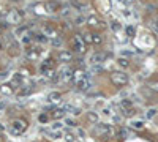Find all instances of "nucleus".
<instances>
[{"label":"nucleus","mask_w":158,"mask_h":142,"mask_svg":"<svg viewBox=\"0 0 158 142\" xmlns=\"http://www.w3.org/2000/svg\"><path fill=\"white\" fill-rule=\"evenodd\" d=\"M27 126H29V123H27V120L24 118H16L13 123H11V126H10V133L14 136H19L22 134V133L27 129Z\"/></svg>","instance_id":"1"},{"label":"nucleus","mask_w":158,"mask_h":142,"mask_svg":"<svg viewBox=\"0 0 158 142\" xmlns=\"http://www.w3.org/2000/svg\"><path fill=\"white\" fill-rule=\"evenodd\" d=\"M128 74L125 73H120V71H116L111 74V82H112L114 85H117V87H123V85L128 84Z\"/></svg>","instance_id":"2"},{"label":"nucleus","mask_w":158,"mask_h":142,"mask_svg":"<svg viewBox=\"0 0 158 142\" xmlns=\"http://www.w3.org/2000/svg\"><path fill=\"white\" fill-rule=\"evenodd\" d=\"M71 47L74 51H78V52H82L86 49V43L84 40L81 38V35H76V36H73V41H71Z\"/></svg>","instance_id":"3"},{"label":"nucleus","mask_w":158,"mask_h":142,"mask_svg":"<svg viewBox=\"0 0 158 142\" xmlns=\"http://www.w3.org/2000/svg\"><path fill=\"white\" fill-rule=\"evenodd\" d=\"M97 133L98 134H103V136H111L114 134V129L111 125H108V123H97Z\"/></svg>","instance_id":"4"},{"label":"nucleus","mask_w":158,"mask_h":142,"mask_svg":"<svg viewBox=\"0 0 158 142\" xmlns=\"http://www.w3.org/2000/svg\"><path fill=\"white\" fill-rule=\"evenodd\" d=\"M6 19L10 21V24H19V22H21V13L16 11V9H13V11L8 13Z\"/></svg>","instance_id":"5"},{"label":"nucleus","mask_w":158,"mask_h":142,"mask_svg":"<svg viewBox=\"0 0 158 142\" xmlns=\"http://www.w3.org/2000/svg\"><path fill=\"white\" fill-rule=\"evenodd\" d=\"M60 8L59 2H55V0H48V2L44 3V9L48 13H54V11H57V9Z\"/></svg>","instance_id":"6"},{"label":"nucleus","mask_w":158,"mask_h":142,"mask_svg":"<svg viewBox=\"0 0 158 142\" xmlns=\"http://www.w3.org/2000/svg\"><path fill=\"white\" fill-rule=\"evenodd\" d=\"M71 59H73V52H70V51H62V52L59 54V60L63 62V63L71 62Z\"/></svg>","instance_id":"7"},{"label":"nucleus","mask_w":158,"mask_h":142,"mask_svg":"<svg viewBox=\"0 0 158 142\" xmlns=\"http://www.w3.org/2000/svg\"><path fill=\"white\" fill-rule=\"evenodd\" d=\"M86 118H87L89 123H92V125H97L98 123V112H87Z\"/></svg>","instance_id":"8"},{"label":"nucleus","mask_w":158,"mask_h":142,"mask_svg":"<svg viewBox=\"0 0 158 142\" xmlns=\"http://www.w3.org/2000/svg\"><path fill=\"white\" fill-rule=\"evenodd\" d=\"M105 57H106L105 52H95L94 57H92V62L94 63H101V62H105Z\"/></svg>","instance_id":"9"},{"label":"nucleus","mask_w":158,"mask_h":142,"mask_svg":"<svg viewBox=\"0 0 158 142\" xmlns=\"http://www.w3.org/2000/svg\"><path fill=\"white\" fill-rule=\"evenodd\" d=\"M78 87H79V90L86 92V90H89V89L92 87V82H90L89 79H84V81H81V82L78 84Z\"/></svg>","instance_id":"10"},{"label":"nucleus","mask_w":158,"mask_h":142,"mask_svg":"<svg viewBox=\"0 0 158 142\" xmlns=\"http://www.w3.org/2000/svg\"><path fill=\"white\" fill-rule=\"evenodd\" d=\"M84 79H86V73H82V71H76L73 74V81L76 84H79L81 81H84Z\"/></svg>","instance_id":"11"},{"label":"nucleus","mask_w":158,"mask_h":142,"mask_svg":"<svg viewBox=\"0 0 158 142\" xmlns=\"http://www.w3.org/2000/svg\"><path fill=\"white\" fill-rule=\"evenodd\" d=\"M43 32L46 33V35H48V38H57V33H55V30H54V28L52 27H44L43 28Z\"/></svg>","instance_id":"12"},{"label":"nucleus","mask_w":158,"mask_h":142,"mask_svg":"<svg viewBox=\"0 0 158 142\" xmlns=\"http://www.w3.org/2000/svg\"><path fill=\"white\" fill-rule=\"evenodd\" d=\"M0 92H2L3 95H11L13 93V87L11 85H2V87H0Z\"/></svg>","instance_id":"13"},{"label":"nucleus","mask_w":158,"mask_h":142,"mask_svg":"<svg viewBox=\"0 0 158 142\" xmlns=\"http://www.w3.org/2000/svg\"><path fill=\"white\" fill-rule=\"evenodd\" d=\"M48 98H49L51 101H60V100H62V96H60L59 92H52V93H49Z\"/></svg>","instance_id":"14"},{"label":"nucleus","mask_w":158,"mask_h":142,"mask_svg":"<svg viewBox=\"0 0 158 142\" xmlns=\"http://www.w3.org/2000/svg\"><path fill=\"white\" fill-rule=\"evenodd\" d=\"M63 115H65V109H55L54 114H52L54 118H62Z\"/></svg>","instance_id":"15"},{"label":"nucleus","mask_w":158,"mask_h":142,"mask_svg":"<svg viewBox=\"0 0 158 142\" xmlns=\"http://www.w3.org/2000/svg\"><path fill=\"white\" fill-rule=\"evenodd\" d=\"M122 114H123L125 117H133L134 114H136V111H134L133 107H128V109H123V111H122Z\"/></svg>","instance_id":"16"},{"label":"nucleus","mask_w":158,"mask_h":142,"mask_svg":"<svg viewBox=\"0 0 158 142\" xmlns=\"http://www.w3.org/2000/svg\"><path fill=\"white\" fill-rule=\"evenodd\" d=\"M117 63H119V66H123V68H128V65H130V62L127 59H123V57H120L117 60Z\"/></svg>","instance_id":"17"},{"label":"nucleus","mask_w":158,"mask_h":142,"mask_svg":"<svg viewBox=\"0 0 158 142\" xmlns=\"http://www.w3.org/2000/svg\"><path fill=\"white\" fill-rule=\"evenodd\" d=\"M131 126H133V128H136V129H141V128H144V122H141V120H138V122H131Z\"/></svg>","instance_id":"18"},{"label":"nucleus","mask_w":158,"mask_h":142,"mask_svg":"<svg viewBox=\"0 0 158 142\" xmlns=\"http://www.w3.org/2000/svg\"><path fill=\"white\" fill-rule=\"evenodd\" d=\"M155 115H156V109H155V107H153V109H149V111L145 112V117H147V118H153Z\"/></svg>","instance_id":"19"},{"label":"nucleus","mask_w":158,"mask_h":142,"mask_svg":"<svg viewBox=\"0 0 158 142\" xmlns=\"http://www.w3.org/2000/svg\"><path fill=\"white\" fill-rule=\"evenodd\" d=\"M70 11H71V8H70V6H63V8H62V11H60V14L68 16V14H70Z\"/></svg>","instance_id":"20"},{"label":"nucleus","mask_w":158,"mask_h":142,"mask_svg":"<svg viewBox=\"0 0 158 142\" xmlns=\"http://www.w3.org/2000/svg\"><path fill=\"white\" fill-rule=\"evenodd\" d=\"M27 57H29V59H36V57H38V52L36 51H29L27 52Z\"/></svg>","instance_id":"21"},{"label":"nucleus","mask_w":158,"mask_h":142,"mask_svg":"<svg viewBox=\"0 0 158 142\" xmlns=\"http://www.w3.org/2000/svg\"><path fill=\"white\" fill-rule=\"evenodd\" d=\"M89 22H92V25H97V27H98V24H103L101 21H98L97 17H90V19H89Z\"/></svg>","instance_id":"22"},{"label":"nucleus","mask_w":158,"mask_h":142,"mask_svg":"<svg viewBox=\"0 0 158 142\" xmlns=\"http://www.w3.org/2000/svg\"><path fill=\"white\" fill-rule=\"evenodd\" d=\"M127 35H128V36H133V35H134V27L128 25V27H127Z\"/></svg>","instance_id":"23"},{"label":"nucleus","mask_w":158,"mask_h":142,"mask_svg":"<svg viewBox=\"0 0 158 142\" xmlns=\"http://www.w3.org/2000/svg\"><path fill=\"white\" fill-rule=\"evenodd\" d=\"M119 136H120V137H127V136H128V129H123V128H122V129L119 131Z\"/></svg>","instance_id":"24"},{"label":"nucleus","mask_w":158,"mask_h":142,"mask_svg":"<svg viewBox=\"0 0 158 142\" xmlns=\"http://www.w3.org/2000/svg\"><path fill=\"white\" fill-rule=\"evenodd\" d=\"M63 134H62V131H55V133H52V137L54 139H60Z\"/></svg>","instance_id":"25"},{"label":"nucleus","mask_w":158,"mask_h":142,"mask_svg":"<svg viewBox=\"0 0 158 142\" xmlns=\"http://www.w3.org/2000/svg\"><path fill=\"white\" fill-rule=\"evenodd\" d=\"M101 41V38L98 35H92V43H100Z\"/></svg>","instance_id":"26"},{"label":"nucleus","mask_w":158,"mask_h":142,"mask_svg":"<svg viewBox=\"0 0 158 142\" xmlns=\"http://www.w3.org/2000/svg\"><path fill=\"white\" fill-rule=\"evenodd\" d=\"M52 44H54V46H60V44H62V40H59V38H54Z\"/></svg>","instance_id":"27"},{"label":"nucleus","mask_w":158,"mask_h":142,"mask_svg":"<svg viewBox=\"0 0 158 142\" xmlns=\"http://www.w3.org/2000/svg\"><path fill=\"white\" fill-rule=\"evenodd\" d=\"M84 21H86L84 17H78V19H76V25H81V24L84 22Z\"/></svg>","instance_id":"28"},{"label":"nucleus","mask_w":158,"mask_h":142,"mask_svg":"<svg viewBox=\"0 0 158 142\" xmlns=\"http://www.w3.org/2000/svg\"><path fill=\"white\" fill-rule=\"evenodd\" d=\"M112 28H114V30H119V28H120V25H119V22L116 21V22H112Z\"/></svg>","instance_id":"29"},{"label":"nucleus","mask_w":158,"mask_h":142,"mask_svg":"<svg viewBox=\"0 0 158 142\" xmlns=\"http://www.w3.org/2000/svg\"><path fill=\"white\" fill-rule=\"evenodd\" d=\"M67 140H68V142L74 140V136H73V134H67Z\"/></svg>","instance_id":"30"},{"label":"nucleus","mask_w":158,"mask_h":142,"mask_svg":"<svg viewBox=\"0 0 158 142\" xmlns=\"http://www.w3.org/2000/svg\"><path fill=\"white\" fill-rule=\"evenodd\" d=\"M46 120H48V117H46L44 114H41V115H40V122H46Z\"/></svg>","instance_id":"31"},{"label":"nucleus","mask_w":158,"mask_h":142,"mask_svg":"<svg viewBox=\"0 0 158 142\" xmlns=\"http://www.w3.org/2000/svg\"><path fill=\"white\" fill-rule=\"evenodd\" d=\"M123 3H127V5H131V3H134V0H122Z\"/></svg>","instance_id":"32"},{"label":"nucleus","mask_w":158,"mask_h":142,"mask_svg":"<svg viewBox=\"0 0 158 142\" xmlns=\"http://www.w3.org/2000/svg\"><path fill=\"white\" fill-rule=\"evenodd\" d=\"M152 89L158 92V82H153V84H152Z\"/></svg>","instance_id":"33"},{"label":"nucleus","mask_w":158,"mask_h":142,"mask_svg":"<svg viewBox=\"0 0 158 142\" xmlns=\"http://www.w3.org/2000/svg\"><path fill=\"white\" fill-rule=\"evenodd\" d=\"M67 123H68V125H70V126H74V125H76V123H74L73 120H67Z\"/></svg>","instance_id":"34"},{"label":"nucleus","mask_w":158,"mask_h":142,"mask_svg":"<svg viewBox=\"0 0 158 142\" xmlns=\"http://www.w3.org/2000/svg\"><path fill=\"white\" fill-rule=\"evenodd\" d=\"M78 134H79L81 137H84V131H82V129H78Z\"/></svg>","instance_id":"35"},{"label":"nucleus","mask_w":158,"mask_h":142,"mask_svg":"<svg viewBox=\"0 0 158 142\" xmlns=\"http://www.w3.org/2000/svg\"><path fill=\"white\" fill-rule=\"evenodd\" d=\"M0 49H3V41L0 40Z\"/></svg>","instance_id":"36"},{"label":"nucleus","mask_w":158,"mask_h":142,"mask_svg":"<svg viewBox=\"0 0 158 142\" xmlns=\"http://www.w3.org/2000/svg\"><path fill=\"white\" fill-rule=\"evenodd\" d=\"M0 131H3V126H2V125H0Z\"/></svg>","instance_id":"37"}]
</instances>
